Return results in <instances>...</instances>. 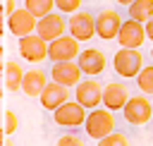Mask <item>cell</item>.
<instances>
[{
    "label": "cell",
    "instance_id": "obj_11",
    "mask_svg": "<svg viewBox=\"0 0 153 146\" xmlns=\"http://www.w3.org/2000/svg\"><path fill=\"white\" fill-rule=\"evenodd\" d=\"M19 55H22L26 62L38 65V62H43V60L48 57V43H45L41 36H36V34L24 36V38H19Z\"/></svg>",
    "mask_w": 153,
    "mask_h": 146
},
{
    "label": "cell",
    "instance_id": "obj_13",
    "mask_svg": "<svg viewBox=\"0 0 153 146\" xmlns=\"http://www.w3.org/2000/svg\"><path fill=\"white\" fill-rule=\"evenodd\" d=\"M50 77H53L55 84L69 89V86H76L81 81V69H79L76 60L74 62H55L50 67Z\"/></svg>",
    "mask_w": 153,
    "mask_h": 146
},
{
    "label": "cell",
    "instance_id": "obj_21",
    "mask_svg": "<svg viewBox=\"0 0 153 146\" xmlns=\"http://www.w3.org/2000/svg\"><path fill=\"white\" fill-rule=\"evenodd\" d=\"M136 84H139L143 96L153 93V65H143V69L136 74Z\"/></svg>",
    "mask_w": 153,
    "mask_h": 146
},
{
    "label": "cell",
    "instance_id": "obj_30",
    "mask_svg": "<svg viewBox=\"0 0 153 146\" xmlns=\"http://www.w3.org/2000/svg\"><path fill=\"white\" fill-rule=\"evenodd\" d=\"M2 84H5V81H2V72H0V98H2V93H5V89H2Z\"/></svg>",
    "mask_w": 153,
    "mask_h": 146
},
{
    "label": "cell",
    "instance_id": "obj_10",
    "mask_svg": "<svg viewBox=\"0 0 153 146\" xmlns=\"http://www.w3.org/2000/svg\"><path fill=\"white\" fill-rule=\"evenodd\" d=\"M122 26V19H120V12L117 10H100L96 14V36H100L103 41H112L117 38V31Z\"/></svg>",
    "mask_w": 153,
    "mask_h": 146
},
{
    "label": "cell",
    "instance_id": "obj_34",
    "mask_svg": "<svg viewBox=\"0 0 153 146\" xmlns=\"http://www.w3.org/2000/svg\"><path fill=\"white\" fill-rule=\"evenodd\" d=\"M151 57H153V48H151Z\"/></svg>",
    "mask_w": 153,
    "mask_h": 146
},
{
    "label": "cell",
    "instance_id": "obj_3",
    "mask_svg": "<svg viewBox=\"0 0 153 146\" xmlns=\"http://www.w3.org/2000/svg\"><path fill=\"white\" fill-rule=\"evenodd\" d=\"M79 53H81L79 41L72 38L69 34H65V36H60V38L48 43V57L53 60V65L55 62H74L79 57Z\"/></svg>",
    "mask_w": 153,
    "mask_h": 146
},
{
    "label": "cell",
    "instance_id": "obj_33",
    "mask_svg": "<svg viewBox=\"0 0 153 146\" xmlns=\"http://www.w3.org/2000/svg\"><path fill=\"white\" fill-rule=\"evenodd\" d=\"M5 146H12V141H5Z\"/></svg>",
    "mask_w": 153,
    "mask_h": 146
},
{
    "label": "cell",
    "instance_id": "obj_16",
    "mask_svg": "<svg viewBox=\"0 0 153 146\" xmlns=\"http://www.w3.org/2000/svg\"><path fill=\"white\" fill-rule=\"evenodd\" d=\"M41 105L45 108V110H57L62 103H67L69 101V91L65 89V86H60V84H45V89L41 91Z\"/></svg>",
    "mask_w": 153,
    "mask_h": 146
},
{
    "label": "cell",
    "instance_id": "obj_9",
    "mask_svg": "<svg viewBox=\"0 0 153 146\" xmlns=\"http://www.w3.org/2000/svg\"><path fill=\"white\" fill-rule=\"evenodd\" d=\"M36 17L29 12V10H24V7H17L10 17H7V29L17 36V38H24V36H31V34H36Z\"/></svg>",
    "mask_w": 153,
    "mask_h": 146
},
{
    "label": "cell",
    "instance_id": "obj_4",
    "mask_svg": "<svg viewBox=\"0 0 153 146\" xmlns=\"http://www.w3.org/2000/svg\"><path fill=\"white\" fill-rule=\"evenodd\" d=\"M122 112H124V120H127L129 124H136V127H139V124H146V122L153 117L151 101H148V96H143V93L129 96V101L124 103Z\"/></svg>",
    "mask_w": 153,
    "mask_h": 146
},
{
    "label": "cell",
    "instance_id": "obj_15",
    "mask_svg": "<svg viewBox=\"0 0 153 146\" xmlns=\"http://www.w3.org/2000/svg\"><path fill=\"white\" fill-rule=\"evenodd\" d=\"M129 101V91H127V84H120V81H112L108 86H103V105L105 110L115 112V110H122L124 103Z\"/></svg>",
    "mask_w": 153,
    "mask_h": 146
},
{
    "label": "cell",
    "instance_id": "obj_12",
    "mask_svg": "<svg viewBox=\"0 0 153 146\" xmlns=\"http://www.w3.org/2000/svg\"><path fill=\"white\" fill-rule=\"evenodd\" d=\"M53 120H55V124H60V127H79V124H84V120H86V110L74 101H67V103H62L57 110H53Z\"/></svg>",
    "mask_w": 153,
    "mask_h": 146
},
{
    "label": "cell",
    "instance_id": "obj_28",
    "mask_svg": "<svg viewBox=\"0 0 153 146\" xmlns=\"http://www.w3.org/2000/svg\"><path fill=\"white\" fill-rule=\"evenodd\" d=\"M2 19H5V7H2V2H0V34H5V24H2Z\"/></svg>",
    "mask_w": 153,
    "mask_h": 146
},
{
    "label": "cell",
    "instance_id": "obj_8",
    "mask_svg": "<svg viewBox=\"0 0 153 146\" xmlns=\"http://www.w3.org/2000/svg\"><path fill=\"white\" fill-rule=\"evenodd\" d=\"M146 41V29L141 22H134V19H127L122 22L120 31H117V43L122 48H131V50H139Z\"/></svg>",
    "mask_w": 153,
    "mask_h": 146
},
{
    "label": "cell",
    "instance_id": "obj_29",
    "mask_svg": "<svg viewBox=\"0 0 153 146\" xmlns=\"http://www.w3.org/2000/svg\"><path fill=\"white\" fill-rule=\"evenodd\" d=\"M5 69V48L0 45V72Z\"/></svg>",
    "mask_w": 153,
    "mask_h": 146
},
{
    "label": "cell",
    "instance_id": "obj_31",
    "mask_svg": "<svg viewBox=\"0 0 153 146\" xmlns=\"http://www.w3.org/2000/svg\"><path fill=\"white\" fill-rule=\"evenodd\" d=\"M0 146H5V132H2V127H0Z\"/></svg>",
    "mask_w": 153,
    "mask_h": 146
},
{
    "label": "cell",
    "instance_id": "obj_17",
    "mask_svg": "<svg viewBox=\"0 0 153 146\" xmlns=\"http://www.w3.org/2000/svg\"><path fill=\"white\" fill-rule=\"evenodd\" d=\"M45 84H48L45 72H43V69H38V67H33V69L24 72V79H22V91H24L29 98H38V96H41V91L45 89Z\"/></svg>",
    "mask_w": 153,
    "mask_h": 146
},
{
    "label": "cell",
    "instance_id": "obj_22",
    "mask_svg": "<svg viewBox=\"0 0 153 146\" xmlns=\"http://www.w3.org/2000/svg\"><path fill=\"white\" fill-rule=\"evenodd\" d=\"M98 146H129V139H127V134H122V132H112V134L103 136V139L98 141Z\"/></svg>",
    "mask_w": 153,
    "mask_h": 146
},
{
    "label": "cell",
    "instance_id": "obj_2",
    "mask_svg": "<svg viewBox=\"0 0 153 146\" xmlns=\"http://www.w3.org/2000/svg\"><path fill=\"white\" fill-rule=\"evenodd\" d=\"M115 72L124 79H134L141 69H143V55L141 50H131V48H120L112 57Z\"/></svg>",
    "mask_w": 153,
    "mask_h": 146
},
{
    "label": "cell",
    "instance_id": "obj_1",
    "mask_svg": "<svg viewBox=\"0 0 153 146\" xmlns=\"http://www.w3.org/2000/svg\"><path fill=\"white\" fill-rule=\"evenodd\" d=\"M84 127H86V134L96 141H100L103 136L112 134L115 132V117L110 110L105 108H93L86 112V120H84Z\"/></svg>",
    "mask_w": 153,
    "mask_h": 146
},
{
    "label": "cell",
    "instance_id": "obj_14",
    "mask_svg": "<svg viewBox=\"0 0 153 146\" xmlns=\"http://www.w3.org/2000/svg\"><path fill=\"white\" fill-rule=\"evenodd\" d=\"M76 65H79L81 74L96 77V74H100V72L105 69V55H103V50H98V48H86V50L79 53Z\"/></svg>",
    "mask_w": 153,
    "mask_h": 146
},
{
    "label": "cell",
    "instance_id": "obj_6",
    "mask_svg": "<svg viewBox=\"0 0 153 146\" xmlns=\"http://www.w3.org/2000/svg\"><path fill=\"white\" fill-rule=\"evenodd\" d=\"M65 29H67V19L60 12H50V14H45L36 22V36H41L45 43L65 36Z\"/></svg>",
    "mask_w": 153,
    "mask_h": 146
},
{
    "label": "cell",
    "instance_id": "obj_19",
    "mask_svg": "<svg viewBox=\"0 0 153 146\" xmlns=\"http://www.w3.org/2000/svg\"><path fill=\"white\" fill-rule=\"evenodd\" d=\"M127 10H129V19L146 24L153 17V0H134Z\"/></svg>",
    "mask_w": 153,
    "mask_h": 146
},
{
    "label": "cell",
    "instance_id": "obj_23",
    "mask_svg": "<svg viewBox=\"0 0 153 146\" xmlns=\"http://www.w3.org/2000/svg\"><path fill=\"white\" fill-rule=\"evenodd\" d=\"M55 7L60 14H74L81 7V0H55Z\"/></svg>",
    "mask_w": 153,
    "mask_h": 146
},
{
    "label": "cell",
    "instance_id": "obj_25",
    "mask_svg": "<svg viewBox=\"0 0 153 146\" xmlns=\"http://www.w3.org/2000/svg\"><path fill=\"white\" fill-rule=\"evenodd\" d=\"M55 146H84V141H81V136H76V134H62Z\"/></svg>",
    "mask_w": 153,
    "mask_h": 146
},
{
    "label": "cell",
    "instance_id": "obj_35",
    "mask_svg": "<svg viewBox=\"0 0 153 146\" xmlns=\"http://www.w3.org/2000/svg\"><path fill=\"white\" fill-rule=\"evenodd\" d=\"M151 108H153V101H151Z\"/></svg>",
    "mask_w": 153,
    "mask_h": 146
},
{
    "label": "cell",
    "instance_id": "obj_20",
    "mask_svg": "<svg viewBox=\"0 0 153 146\" xmlns=\"http://www.w3.org/2000/svg\"><path fill=\"white\" fill-rule=\"evenodd\" d=\"M53 7H55V0H24V10H29L36 19L50 14Z\"/></svg>",
    "mask_w": 153,
    "mask_h": 146
},
{
    "label": "cell",
    "instance_id": "obj_32",
    "mask_svg": "<svg viewBox=\"0 0 153 146\" xmlns=\"http://www.w3.org/2000/svg\"><path fill=\"white\" fill-rule=\"evenodd\" d=\"M117 2H120V5H127V7H129V5L134 2V0H117Z\"/></svg>",
    "mask_w": 153,
    "mask_h": 146
},
{
    "label": "cell",
    "instance_id": "obj_18",
    "mask_svg": "<svg viewBox=\"0 0 153 146\" xmlns=\"http://www.w3.org/2000/svg\"><path fill=\"white\" fill-rule=\"evenodd\" d=\"M22 79H24L22 65L14 62V60L5 62V69H2V81H5V86H7L10 91H19V89H22Z\"/></svg>",
    "mask_w": 153,
    "mask_h": 146
},
{
    "label": "cell",
    "instance_id": "obj_7",
    "mask_svg": "<svg viewBox=\"0 0 153 146\" xmlns=\"http://www.w3.org/2000/svg\"><path fill=\"white\" fill-rule=\"evenodd\" d=\"M74 96H76V103L84 110H93L103 101V86H100V81H96L93 77H88V79H84V81L76 84V93Z\"/></svg>",
    "mask_w": 153,
    "mask_h": 146
},
{
    "label": "cell",
    "instance_id": "obj_27",
    "mask_svg": "<svg viewBox=\"0 0 153 146\" xmlns=\"http://www.w3.org/2000/svg\"><path fill=\"white\" fill-rule=\"evenodd\" d=\"M143 29H146V38H151V41H153V17L143 24Z\"/></svg>",
    "mask_w": 153,
    "mask_h": 146
},
{
    "label": "cell",
    "instance_id": "obj_5",
    "mask_svg": "<svg viewBox=\"0 0 153 146\" xmlns=\"http://www.w3.org/2000/svg\"><path fill=\"white\" fill-rule=\"evenodd\" d=\"M67 29H69V36L76 38L79 43L81 41H91L96 36V17L91 12H86V10H79V12L69 14Z\"/></svg>",
    "mask_w": 153,
    "mask_h": 146
},
{
    "label": "cell",
    "instance_id": "obj_26",
    "mask_svg": "<svg viewBox=\"0 0 153 146\" xmlns=\"http://www.w3.org/2000/svg\"><path fill=\"white\" fill-rule=\"evenodd\" d=\"M2 7H5V14L10 17V14L17 10V2H14V0H5V5H2Z\"/></svg>",
    "mask_w": 153,
    "mask_h": 146
},
{
    "label": "cell",
    "instance_id": "obj_24",
    "mask_svg": "<svg viewBox=\"0 0 153 146\" xmlns=\"http://www.w3.org/2000/svg\"><path fill=\"white\" fill-rule=\"evenodd\" d=\"M17 124H19V120H17V115H14L12 110H5V127H2V132H5V136H10V134H14V132H17Z\"/></svg>",
    "mask_w": 153,
    "mask_h": 146
}]
</instances>
